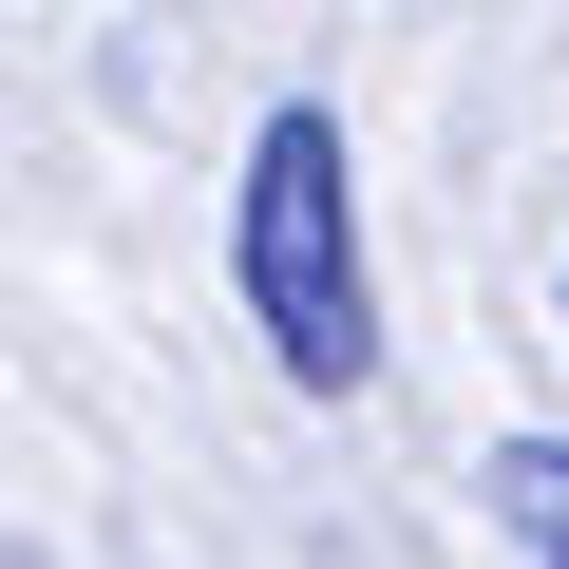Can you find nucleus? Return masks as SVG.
<instances>
[{"label": "nucleus", "mask_w": 569, "mask_h": 569, "mask_svg": "<svg viewBox=\"0 0 569 569\" xmlns=\"http://www.w3.org/2000/svg\"><path fill=\"white\" fill-rule=\"evenodd\" d=\"M228 266H247V323L305 399H361L380 380V266H361V171H342V114L284 96L247 133V209H228Z\"/></svg>", "instance_id": "obj_1"}, {"label": "nucleus", "mask_w": 569, "mask_h": 569, "mask_svg": "<svg viewBox=\"0 0 569 569\" xmlns=\"http://www.w3.org/2000/svg\"><path fill=\"white\" fill-rule=\"evenodd\" d=\"M475 493H493V531H512V550H550V569H569V437H493V475H475Z\"/></svg>", "instance_id": "obj_2"}]
</instances>
